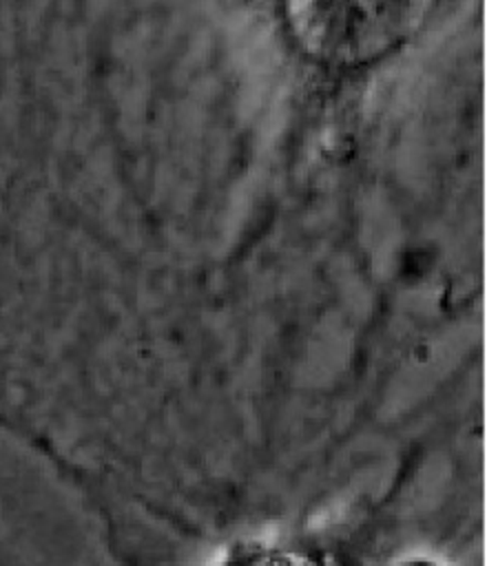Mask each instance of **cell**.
Instances as JSON below:
<instances>
[{
  "instance_id": "2",
  "label": "cell",
  "mask_w": 487,
  "mask_h": 566,
  "mask_svg": "<svg viewBox=\"0 0 487 566\" xmlns=\"http://www.w3.org/2000/svg\"><path fill=\"white\" fill-rule=\"evenodd\" d=\"M396 566H438V564L432 562V559H425V557H412V559H405V562H401Z\"/></svg>"
},
{
  "instance_id": "1",
  "label": "cell",
  "mask_w": 487,
  "mask_h": 566,
  "mask_svg": "<svg viewBox=\"0 0 487 566\" xmlns=\"http://www.w3.org/2000/svg\"><path fill=\"white\" fill-rule=\"evenodd\" d=\"M250 566H319V564L314 559H310L308 555L281 551V553H268V555L255 559Z\"/></svg>"
}]
</instances>
